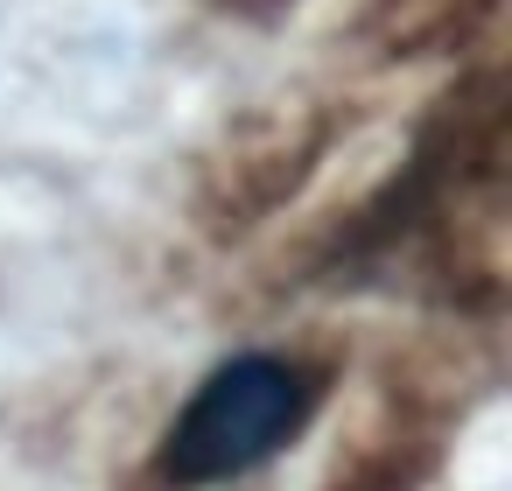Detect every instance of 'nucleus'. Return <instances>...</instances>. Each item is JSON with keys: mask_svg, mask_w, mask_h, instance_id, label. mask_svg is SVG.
<instances>
[{"mask_svg": "<svg viewBox=\"0 0 512 491\" xmlns=\"http://www.w3.org/2000/svg\"><path fill=\"white\" fill-rule=\"evenodd\" d=\"M309 400H316V386H309L302 365L267 358V351L232 358V365H218V372L197 386V400L176 414L169 449H162V470H169L176 484H225V477L267 463V456L309 421Z\"/></svg>", "mask_w": 512, "mask_h": 491, "instance_id": "1", "label": "nucleus"}]
</instances>
